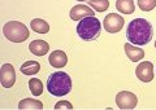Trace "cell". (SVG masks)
<instances>
[{"label": "cell", "instance_id": "19", "mask_svg": "<svg viewBox=\"0 0 156 110\" xmlns=\"http://www.w3.org/2000/svg\"><path fill=\"white\" fill-rule=\"evenodd\" d=\"M138 7L140 11L150 12L156 7V0H138Z\"/></svg>", "mask_w": 156, "mask_h": 110}, {"label": "cell", "instance_id": "1", "mask_svg": "<svg viewBox=\"0 0 156 110\" xmlns=\"http://www.w3.org/2000/svg\"><path fill=\"white\" fill-rule=\"evenodd\" d=\"M152 25L144 18H135L130 21L126 28V38L134 45H146L152 39Z\"/></svg>", "mask_w": 156, "mask_h": 110}, {"label": "cell", "instance_id": "7", "mask_svg": "<svg viewBox=\"0 0 156 110\" xmlns=\"http://www.w3.org/2000/svg\"><path fill=\"white\" fill-rule=\"evenodd\" d=\"M0 82L4 88L13 87L14 82H16V71H14L13 65L3 64L2 69H0Z\"/></svg>", "mask_w": 156, "mask_h": 110}, {"label": "cell", "instance_id": "14", "mask_svg": "<svg viewBox=\"0 0 156 110\" xmlns=\"http://www.w3.org/2000/svg\"><path fill=\"white\" fill-rule=\"evenodd\" d=\"M31 30L38 32V34H47L50 31V25L42 18H34V20L30 22Z\"/></svg>", "mask_w": 156, "mask_h": 110}, {"label": "cell", "instance_id": "2", "mask_svg": "<svg viewBox=\"0 0 156 110\" xmlns=\"http://www.w3.org/2000/svg\"><path fill=\"white\" fill-rule=\"evenodd\" d=\"M73 87L70 76L62 71H56L48 76L47 80V89L53 96H65L70 93Z\"/></svg>", "mask_w": 156, "mask_h": 110}, {"label": "cell", "instance_id": "6", "mask_svg": "<svg viewBox=\"0 0 156 110\" xmlns=\"http://www.w3.org/2000/svg\"><path fill=\"white\" fill-rule=\"evenodd\" d=\"M124 23H125V21H124L122 16L116 14V13H109L108 16H105L103 25H104L105 31H108L109 34H116V32L122 30Z\"/></svg>", "mask_w": 156, "mask_h": 110}, {"label": "cell", "instance_id": "5", "mask_svg": "<svg viewBox=\"0 0 156 110\" xmlns=\"http://www.w3.org/2000/svg\"><path fill=\"white\" fill-rule=\"evenodd\" d=\"M116 104L122 110H131L136 106L138 98L134 93L129 92V91H121L116 95Z\"/></svg>", "mask_w": 156, "mask_h": 110}, {"label": "cell", "instance_id": "8", "mask_svg": "<svg viewBox=\"0 0 156 110\" xmlns=\"http://www.w3.org/2000/svg\"><path fill=\"white\" fill-rule=\"evenodd\" d=\"M135 75L140 82L143 83H150L154 79V65L152 62H140L135 69Z\"/></svg>", "mask_w": 156, "mask_h": 110}, {"label": "cell", "instance_id": "15", "mask_svg": "<svg viewBox=\"0 0 156 110\" xmlns=\"http://www.w3.org/2000/svg\"><path fill=\"white\" fill-rule=\"evenodd\" d=\"M41 70V64L38 61H26L23 65H21V73L25 75H35Z\"/></svg>", "mask_w": 156, "mask_h": 110}, {"label": "cell", "instance_id": "16", "mask_svg": "<svg viewBox=\"0 0 156 110\" xmlns=\"http://www.w3.org/2000/svg\"><path fill=\"white\" fill-rule=\"evenodd\" d=\"M18 109L22 110H30V109H43V104L38 100L33 98H23L18 102Z\"/></svg>", "mask_w": 156, "mask_h": 110}, {"label": "cell", "instance_id": "13", "mask_svg": "<svg viewBox=\"0 0 156 110\" xmlns=\"http://www.w3.org/2000/svg\"><path fill=\"white\" fill-rule=\"evenodd\" d=\"M116 8L117 11L124 14H131L135 11V4L133 0H117Z\"/></svg>", "mask_w": 156, "mask_h": 110}, {"label": "cell", "instance_id": "21", "mask_svg": "<svg viewBox=\"0 0 156 110\" xmlns=\"http://www.w3.org/2000/svg\"><path fill=\"white\" fill-rule=\"evenodd\" d=\"M78 2H87V0H78Z\"/></svg>", "mask_w": 156, "mask_h": 110}, {"label": "cell", "instance_id": "17", "mask_svg": "<svg viewBox=\"0 0 156 110\" xmlns=\"http://www.w3.org/2000/svg\"><path fill=\"white\" fill-rule=\"evenodd\" d=\"M87 4L96 12H104L109 7L108 0H87Z\"/></svg>", "mask_w": 156, "mask_h": 110}, {"label": "cell", "instance_id": "4", "mask_svg": "<svg viewBox=\"0 0 156 110\" xmlns=\"http://www.w3.org/2000/svg\"><path fill=\"white\" fill-rule=\"evenodd\" d=\"M3 32L4 36L13 43L25 42L30 35V31L27 30V27L20 21H11L5 23L3 27Z\"/></svg>", "mask_w": 156, "mask_h": 110}, {"label": "cell", "instance_id": "11", "mask_svg": "<svg viewBox=\"0 0 156 110\" xmlns=\"http://www.w3.org/2000/svg\"><path fill=\"white\" fill-rule=\"evenodd\" d=\"M29 49H30V52L33 55L42 57V56L47 55V52L50 51V44H48L46 40L37 39V40H34L29 44Z\"/></svg>", "mask_w": 156, "mask_h": 110}, {"label": "cell", "instance_id": "18", "mask_svg": "<svg viewBox=\"0 0 156 110\" xmlns=\"http://www.w3.org/2000/svg\"><path fill=\"white\" fill-rule=\"evenodd\" d=\"M29 88H30L31 93L34 96H41L43 93V83L42 80H39L38 78H33L29 80Z\"/></svg>", "mask_w": 156, "mask_h": 110}, {"label": "cell", "instance_id": "9", "mask_svg": "<svg viewBox=\"0 0 156 110\" xmlns=\"http://www.w3.org/2000/svg\"><path fill=\"white\" fill-rule=\"evenodd\" d=\"M90 16H94V11L89 5H85V4L74 5L70 9V13H69V17L73 21H80L82 18H86Z\"/></svg>", "mask_w": 156, "mask_h": 110}, {"label": "cell", "instance_id": "22", "mask_svg": "<svg viewBox=\"0 0 156 110\" xmlns=\"http://www.w3.org/2000/svg\"><path fill=\"white\" fill-rule=\"evenodd\" d=\"M155 48H156V42H155Z\"/></svg>", "mask_w": 156, "mask_h": 110}, {"label": "cell", "instance_id": "10", "mask_svg": "<svg viewBox=\"0 0 156 110\" xmlns=\"http://www.w3.org/2000/svg\"><path fill=\"white\" fill-rule=\"evenodd\" d=\"M48 61H50L51 66H53V68L61 69V68H64V66L66 65L68 57H66L65 52L57 49V51H53L52 53L50 55V57H48Z\"/></svg>", "mask_w": 156, "mask_h": 110}, {"label": "cell", "instance_id": "12", "mask_svg": "<svg viewBox=\"0 0 156 110\" xmlns=\"http://www.w3.org/2000/svg\"><path fill=\"white\" fill-rule=\"evenodd\" d=\"M124 49H125L126 56H128L130 58V61H133V62H138V61H140L144 57V51L138 48V47L134 45V44H131L130 42L125 43Z\"/></svg>", "mask_w": 156, "mask_h": 110}, {"label": "cell", "instance_id": "3", "mask_svg": "<svg viewBox=\"0 0 156 110\" xmlns=\"http://www.w3.org/2000/svg\"><path fill=\"white\" fill-rule=\"evenodd\" d=\"M101 23L95 16H90L82 18L77 25V34L83 42H92L95 40L100 34Z\"/></svg>", "mask_w": 156, "mask_h": 110}, {"label": "cell", "instance_id": "20", "mask_svg": "<svg viewBox=\"0 0 156 110\" xmlns=\"http://www.w3.org/2000/svg\"><path fill=\"white\" fill-rule=\"evenodd\" d=\"M55 109L56 110H58V109H73V105L69 101H58L55 105Z\"/></svg>", "mask_w": 156, "mask_h": 110}]
</instances>
